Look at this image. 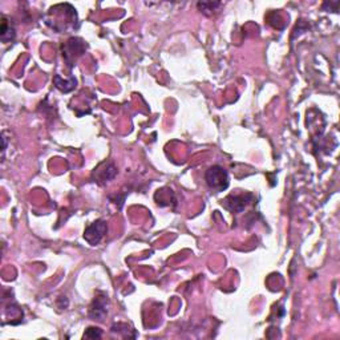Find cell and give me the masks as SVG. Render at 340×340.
<instances>
[{
    "label": "cell",
    "instance_id": "5",
    "mask_svg": "<svg viewBox=\"0 0 340 340\" xmlns=\"http://www.w3.org/2000/svg\"><path fill=\"white\" fill-rule=\"evenodd\" d=\"M0 35H2V40L4 42H8V40H14V38H15V30L11 26H8L6 19H3V23H2V32H0Z\"/></svg>",
    "mask_w": 340,
    "mask_h": 340
},
{
    "label": "cell",
    "instance_id": "1",
    "mask_svg": "<svg viewBox=\"0 0 340 340\" xmlns=\"http://www.w3.org/2000/svg\"><path fill=\"white\" fill-rule=\"evenodd\" d=\"M206 184L210 189L216 192H224L228 186V172L220 166H212L205 174Z\"/></svg>",
    "mask_w": 340,
    "mask_h": 340
},
{
    "label": "cell",
    "instance_id": "2",
    "mask_svg": "<svg viewBox=\"0 0 340 340\" xmlns=\"http://www.w3.org/2000/svg\"><path fill=\"white\" fill-rule=\"evenodd\" d=\"M108 232V224L105 220H96L85 228L84 232V240L90 244L92 246H96V244H100V240H102Z\"/></svg>",
    "mask_w": 340,
    "mask_h": 340
},
{
    "label": "cell",
    "instance_id": "3",
    "mask_svg": "<svg viewBox=\"0 0 340 340\" xmlns=\"http://www.w3.org/2000/svg\"><path fill=\"white\" fill-rule=\"evenodd\" d=\"M106 307H108V299H106V298L105 296L96 298L94 302H93L92 308H90V316L101 320V319L106 315V312H108V308H106Z\"/></svg>",
    "mask_w": 340,
    "mask_h": 340
},
{
    "label": "cell",
    "instance_id": "4",
    "mask_svg": "<svg viewBox=\"0 0 340 340\" xmlns=\"http://www.w3.org/2000/svg\"><path fill=\"white\" fill-rule=\"evenodd\" d=\"M252 197V194H248L246 197L244 196H236V197H228L226 201H224V206L230 210H234V212H242L244 209V206L248 204V198Z\"/></svg>",
    "mask_w": 340,
    "mask_h": 340
}]
</instances>
